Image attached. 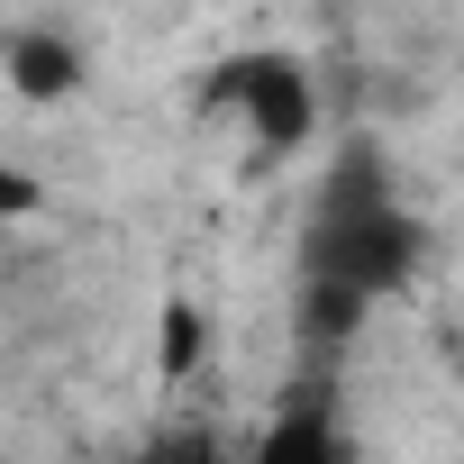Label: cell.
Instances as JSON below:
<instances>
[{
	"mask_svg": "<svg viewBox=\"0 0 464 464\" xmlns=\"http://www.w3.org/2000/svg\"><path fill=\"white\" fill-rule=\"evenodd\" d=\"M419 256H428V237H419V218L401 209L382 155H373V146H346L337 173H328L319 200H310L301 274H310V283H337V292H355V301H392V292H410Z\"/></svg>",
	"mask_w": 464,
	"mask_h": 464,
	"instance_id": "obj_1",
	"label": "cell"
},
{
	"mask_svg": "<svg viewBox=\"0 0 464 464\" xmlns=\"http://www.w3.org/2000/svg\"><path fill=\"white\" fill-rule=\"evenodd\" d=\"M200 110L237 119V128L256 137V155H292V146H310V128H319L310 64H301V55H283V46H237L227 64H209Z\"/></svg>",
	"mask_w": 464,
	"mask_h": 464,
	"instance_id": "obj_2",
	"label": "cell"
},
{
	"mask_svg": "<svg viewBox=\"0 0 464 464\" xmlns=\"http://www.w3.org/2000/svg\"><path fill=\"white\" fill-rule=\"evenodd\" d=\"M246 464H346V446H337V419H328V401L319 392H301L256 446H246Z\"/></svg>",
	"mask_w": 464,
	"mask_h": 464,
	"instance_id": "obj_3",
	"label": "cell"
},
{
	"mask_svg": "<svg viewBox=\"0 0 464 464\" xmlns=\"http://www.w3.org/2000/svg\"><path fill=\"white\" fill-rule=\"evenodd\" d=\"M0 64H10V92L19 101H73V82H82V55L64 46V37H10V55H0Z\"/></svg>",
	"mask_w": 464,
	"mask_h": 464,
	"instance_id": "obj_4",
	"label": "cell"
},
{
	"mask_svg": "<svg viewBox=\"0 0 464 464\" xmlns=\"http://www.w3.org/2000/svg\"><path fill=\"white\" fill-rule=\"evenodd\" d=\"M364 310H373V301H355V292H337V283H310V274H301V337L346 346V337L364 328Z\"/></svg>",
	"mask_w": 464,
	"mask_h": 464,
	"instance_id": "obj_5",
	"label": "cell"
},
{
	"mask_svg": "<svg viewBox=\"0 0 464 464\" xmlns=\"http://www.w3.org/2000/svg\"><path fill=\"white\" fill-rule=\"evenodd\" d=\"M200 346H209V319H200L191 301H164V346H155V373H164V382H182V373L200 364Z\"/></svg>",
	"mask_w": 464,
	"mask_h": 464,
	"instance_id": "obj_6",
	"label": "cell"
},
{
	"mask_svg": "<svg viewBox=\"0 0 464 464\" xmlns=\"http://www.w3.org/2000/svg\"><path fill=\"white\" fill-rule=\"evenodd\" d=\"M128 464H227V455H218V437H209V428L173 419V428H155V437H146Z\"/></svg>",
	"mask_w": 464,
	"mask_h": 464,
	"instance_id": "obj_7",
	"label": "cell"
},
{
	"mask_svg": "<svg viewBox=\"0 0 464 464\" xmlns=\"http://www.w3.org/2000/svg\"><path fill=\"white\" fill-rule=\"evenodd\" d=\"M46 191H37V173L28 164H10V155H0V218H28Z\"/></svg>",
	"mask_w": 464,
	"mask_h": 464,
	"instance_id": "obj_8",
	"label": "cell"
},
{
	"mask_svg": "<svg viewBox=\"0 0 464 464\" xmlns=\"http://www.w3.org/2000/svg\"><path fill=\"white\" fill-rule=\"evenodd\" d=\"M0 464H10V455H0Z\"/></svg>",
	"mask_w": 464,
	"mask_h": 464,
	"instance_id": "obj_9",
	"label": "cell"
}]
</instances>
